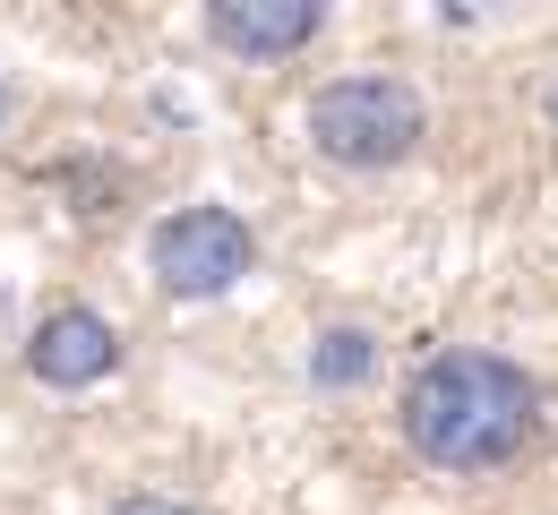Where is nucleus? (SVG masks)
<instances>
[{"label":"nucleus","instance_id":"1","mask_svg":"<svg viewBox=\"0 0 558 515\" xmlns=\"http://www.w3.org/2000/svg\"><path fill=\"white\" fill-rule=\"evenodd\" d=\"M404 439L438 473H498L542 439V387L489 344H447L404 387Z\"/></svg>","mask_w":558,"mask_h":515},{"label":"nucleus","instance_id":"2","mask_svg":"<svg viewBox=\"0 0 558 515\" xmlns=\"http://www.w3.org/2000/svg\"><path fill=\"white\" fill-rule=\"evenodd\" d=\"M429 138V112L404 77L361 70V77H327L310 95V147L327 155L336 172H387Z\"/></svg>","mask_w":558,"mask_h":515},{"label":"nucleus","instance_id":"3","mask_svg":"<svg viewBox=\"0 0 558 515\" xmlns=\"http://www.w3.org/2000/svg\"><path fill=\"white\" fill-rule=\"evenodd\" d=\"M146 267H155V284L172 301H215L258 267V232L232 207H172L155 223V241H146Z\"/></svg>","mask_w":558,"mask_h":515},{"label":"nucleus","instance_id":"4","mask_svg":"<svg viewBox=\"0 0 558 515\" xmlns=\"http://www.w3.org/2000/svg\"><path fill=\"white\" fill-rule=\"evenodd\" d=\"M26 369L44 378V387H61V395H77V387H95V378H112L121 369V327L104 318V309H44L35 318V335H26Z\"/></svg>","mask_w":558,"mask_h":515},{"label":"nucleus","instance_id":"5","mask_svg":"<svg viewBox=\"0 0 558 515\" xmlns=\"http://www.w3.org/2000/svg\"><path fill=\"white\" fill-rule=\"evenodd\" d=\"M327 9L318 0H215L207 9V44L232 61H292L301 44H318Z\"/></svg>","mask_w":558,"mask_h":515},{"label":"nucleus","instance_id":"6","mask_svg":"<svg viewBox=\"0 0 558 515\" xmlns=\"http://www.w3.org/2000/svg\"><path fill=\"white\" fill-rule=\"evenodd\" d=\"M369 361H378V353H369V335H361V327H336V335H318V378H327V387H344V378H369Z\"/></svg>","mask_w":558,"mask_h":515},{"label":"nucleus","instance_id":"7","mask_svg":"<svg viewBox=\"0 0 558 515\" xmlns=\"http://www.w3.org/2000/svg\"><path fill=\"white\" fill-rule=\"evenodd\" d=\"M112 515H198V507H190V499H163V490H130Z\"/></svg>","mask_w":558,"mask_h":515},{"label":"nucleus","instance_id":"8","mask_svg":"<svg viewBox=\"0 0 558 515\" xmlns=\"http://www.w3.org/2000/svg\"><path fill=\"white\" fill-rule=\"evenodd\" d=\"M0 121H9V86H0Z\"/></svg>","mask_w":558,"mask_h":515},{"label":"nucleus","instance_id":"9","mask_svg":"<svg viewBox=\"0 0 558 515\" xmlns=\"http://www.w3.org/2000/svg\"><path fill=\"white\" fill-rule=\"evenodd\" d=\"M550 121H558V86H550Z\"/></svg>","mask_w":558,"mask_h":515}]
</instances>
